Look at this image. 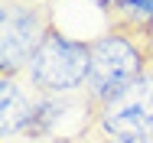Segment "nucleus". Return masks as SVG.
Instances as JSON below:
<instances>
[{
	"label": "nucleus",
	"mask_w": 153,
	"mask_h": 143,
	"mask_svg": "<svg viewBox=\"0 0 153 143\" xmlns=\"http://www.w3.org/2000/svg\"><path fill=\"white\" fill-rule=\"evenodd\" d=\"M88 46H91V65L85 78V101L98 111L117 94H124L147 72V56L137 46L134 33L127 29H111L91 39Z\"/></svg>",
	"instance_id": "nucleus-1"
},
{
	"label": "nucleus",
	"mask_w": 153,
	"mask_h": 143,
	"mask_svg": "<svg viewBox=\"0 0 153 143\" xmlns=\"http://www.w3.org/2000/svg\"><path fill=\"white\" fill-rule=\"evenodd\" d=\"M88 65H91V46L52 26L42 46L33 52L23 75L39 98H62V94H72L75 88H85Z\"/></svg>",
	"instance_id": "nucleus-2"
},
{
	"label": "nucleus",
	"mask_w": 153,
	"mask_h": 143,
	"mask_svg": "<svg viewBox=\"0 0 153 143\" xmlns=\"http://www.w3.org/2000/svg\"><path fill=\"white\" fill-rule=\"evenodd\" d=\"M52 29V16L36 0H3L0 10V68L3 75H20L33 52Z\"/></svg>",
	"instance_id": "nucleus-3"
},
{
	"label": "nucleus",
	"mask_w": 153,
	"mask_h": 143,
	"mask_svg": "<svg viewBox=\"0 0 153 143\" xmlns=\"http://www.w3.org/2000/svg\"><path fill=\"white\" fill-rule=\"evenodd\" d=\"M94 124L104 137L153 140V68H147L124 94L98 107Z\"/></svg>",
	"instance_id": "nucleus-4"
},
{
	"label": "nucleus",
	"mask_w": 153,
	"mask_h": 143,
	"mask_svg": "<svg viewBox=\"0 0 153 143\" xmlns=\"http://www.w3.org/2000/svg\"><path fill=\"white\" fill-rule=\"evenodd\" d=\"M33 117H36V101H30L26 88L16 82V75H3L0 78V133H3V140L33 127Z\"/></svg>",
	"instance_id": "nucleus-5"
},
{
	"label": "nucleus",
	"mask_w": 153,
	"mask_h": 143,
	"mask_svg": "<svg viewBox=\"0 0 153 143\" xmlns=\"http://www.w3.org/2000/svg\"><path fill=\"white\" fill-rule=\"evenodd\" d=\"M114 29H127V33H137V29H150L153 26V0H114Z\"/></svg>",
	"instance_id": "nucleus-6"
},
{
	"label": "nucleus",
	"mask_w": 153,
	"mask_h": 143,
	"mask_svg": "<svg viewBox=\"0 0 153 143\" xmlns=\"http://www.w3.org/2000/svg\"><path fill=\"white\" fill-rule=\"evenodd\" d=\"M104 143H153V140H130V137H104Z\"/></svg>",
	"instance_id": "nucleus-7"
},
{
	"label": "nucleus",
	"mask_w": 153,
	"mask_h": 143,
	"mask_svg": "<svg viewBox=\"0 0 153 143\" xmlns=\"http://www.w3.org/2000/svg\"><path fill=\"white\" fill-rule=\"evenodd\" d=\"M94 7H101V10H108V13H111V10H114V0H91Z\"/></svg>",
	"instance_id": "nucleus-8"
}]
</instances>
